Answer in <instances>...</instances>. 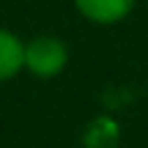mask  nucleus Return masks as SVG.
<instances>
[{
    "instance_id": "obj_1",
    "label": "nucleus",
    "mask_w": 148,
    "mask_h": 148,
    "mask_svg": "<svg viewBox=\"0 0 148 148\" xmlns=\"http://www.w3.org/2000/svg\"><path fill=\"white\" fill-rule=\"evenodd\" d=\"M69 66V47L63 38L41 33L25 41V71L38 79H52Z\"/></svg>"
},
{
    "instance_id": "obj_3",
    "label": "nucleus",
    "mask_w": 148,
    "mask_h": 148,
    "mask_svg": "<svg viewBox=\"0 0 148 148\" xmlns=\"http://www.w3.org/2000/svg\"><path fill=\"white\" fill-rule=\"evenodd\" d=\"M25 71V41L8 27H0V82Z\"/></svg>"
},
{
    "instance_id": "obj_4",
    "label": "nucleus",
    "mask_w": 148,
    "mask_h": 148,
    "mask_svg": "<svg viewBox=\"0 0 148 148\" xmlns=\"http://www.w3.org/2000/svg\"><path fill=\"white\" fill-rule=\"evenodd\" d=\"M145 3H148V0H145Z\"/></svg>"
},
{
    "instance_id": "obj_2",
    "label": "nucleus",
    "mask_w": 148,
    "mask_h": 148,
    "mask_svg": "<svg viewBox=\"0 0 148 148\" xmlns=\"http://www.w3.org/2000/svg\"><path fill=\"white\" fill-rule=\"evenodd\" d=\"M71 3L85 22L110 27V25H118V22L126 19L134 11L137 0H71Z\"/></svg>"
}]
</instances>
